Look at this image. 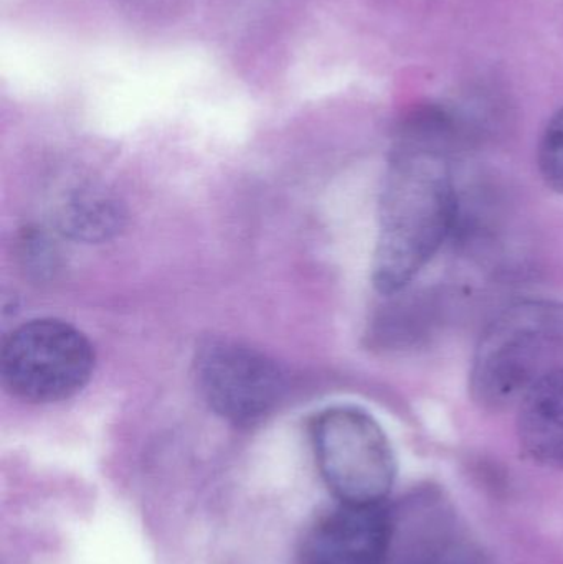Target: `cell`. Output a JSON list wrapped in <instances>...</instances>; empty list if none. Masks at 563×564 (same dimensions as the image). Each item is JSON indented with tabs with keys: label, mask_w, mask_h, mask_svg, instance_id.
I'll list each match as a JSON object with an SVG mask.
<instances>
[{
	"label": "cell",
	"mask_w": 563,
	"mask_h": 564,
	"mask_svg": "<svg viewBox=\"0 0 563 564\" xmlns=\"http://www.w3.org/2000/svg\"><path fill=\"white\" fill-rule=\"evenodd\" d=\"M458 210L448 149L402 135L380 194L372 258L377 291H405L455 231Z\"/></svg>",
	"instance_id": "1"
},
{
	"label": "cell",
	"mask_w": 563,
	"mask_h": 564,
	"mask_svg": "<svg viewBox=\"0 0 563 564\" xmlns=\"http://www.w3.org/2000/svg\"><path fill=\"white\" fill-rule=\"evenodd\" d=\"M561 370L563 302L528 299L499 312L483 330L469 370V393L485 410H508Z\"/></svg>",
	"instance_id": "2"
},
{
	"label": "cell",
	"mask_w": 563,
	"mask_h": 564,
	"mask_svg": "<svg viewBox=\"0 0 563 564\" xmlns=\"http://www.w3.org/2000/svg\"><path fill=\"white\" fill-rule=\"evenodd\" d=\"M317 469L340 503L379 506L397 477L392 444L376 417L356 406L320 413L311 427Z\"/></svg>",
	"instance_id": "3"
},
{
	"label": "cell",
	"mask_w": 563,
	"mask_h": 564,
	"mask_svg": "<svg viewBox=\"0 0 563 564\" xmlns=\"http://www.w3.org/2000/svg\"><path fill=\"white\" fill-rule=\"evenodd\" d=\"M95 370V350L83 332L58 318L13 328L0 351V378L26 403H58L82 391Z\"/></svg>",
	"instance_id": "4"
},
{
	"label": "cell",
	"mask_w": 563,
	"mask_h": 564,
	"mask_svg": "<svg viewBox=\"0 0 563 564\" xmlns=\"http://www.w3.org/2000/svg\"><path fill=\"white\" fill-rule=\"evenodd\" d=\"M194 375L208 406L240 426L263 420L286 390L273 358L231 338L205 340L195 354Z\"/></svg>",
	"instance_id": "5"
},
{
	"label": "cell",
	"mask_w": 563,
	"mask_h": 564,
	"mask_svg": "<svg viewBox=\"0 0 563 564\" xmlns=\"http://www.w3.org/2000/svg\"><path fill=\"white\" fill-rule=\"evenodd\" d=\"M392 540V516L382 503H340L304 536L301 564H383Z\"/></svg>",
	"instance_id": "6"
},
{
	"label": "cell",
	"mask_w": 563,
	"mask_h": 564,
	"mask_svg": "<svg viewBox=\"0 0 563 564\" xmlns=\"http://www.w3.org/2000/svg\"><path fill=\"white\" fill-rule=\"evenodd\" d=\"M518 437L529 459L563 470V370L542 380L519 403Z\"/></svg>",
	"instance_id": "7"
},
{
	"label": "cell",
	"mask_w": 563,
	"mask_h": 564,
	"mask_svg": "<svg viewBox=\"0 0 563 564\" xmlns=\"http://www.w3.org/2000/svg\"><path fill=\"white\" fill-rule=\"evenodd\" d=\"M122 214L112 198L96 191H79L63 204V231L83 241L108 240L121 228Z\"/></svg>",
	"instance_id": "8"
},
{
	"label": "cell",
	"mask_w": 563,
	"mask_h": 564,
	"mask_svg": "<svg viewBox=\"0 0 563 564\" xmlns=\"http://www.w3.org/2000/svg\"><path fill=\"white\" fill-rule=\"evenodd\" d=\"M538 165L545 184L563 195V108L549 119L542 131Z\"/></svg>",
	"instance_id": "9"
}]
</instances>
